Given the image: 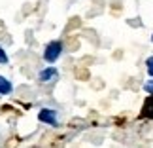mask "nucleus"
I'll return each mask as SVG.
<instances>
[{"mask_svg": "<svg viewBox=\"0 0 153 148\" xmlns=\"http://www.w3.org/2000/svg\"><path fill=\"white\" fill-rule=\"evenodd\" d=\"M62 53V44L59 42V40H55V42H49L48 46H45V51H44V59L48 63H55L59 57H61Z\"/></svg>", "mask_w": 153, "mask_h": 148, "instance_id": "1", "label": "nucleus"}, {"mask_svg": "<svg viewBox=\"0 0 153 148\" xmlns=\"http://www.w3.org/2000/svg\"><path fill=\"white\" fill-rule=\"evenodd\" d=\"M38 120H40V122H44V123H49V125H57V114H55V110H51V108H44V110H40Z\"/></svg>", "mask_w": 153, "mask_h": 148, "instance_id": "2", "label": "nucleus"}, {"mask_svg": "<svg viewBox=\"0 0 153 148\" xmlns=\"http://www.w3.org/2000/svg\"><path fill=\"white\" fill-rule=\"evenodd\" d=\"M142 118H149V120H153V93L146 99V103L142 106V114H140Z\"/></svg>", "mask_w": 153, "mask_h": 148, "instance_id": "3", "label": "nucleus"}, {"mask_svg": "<svg viewBox=\"0 0 153 148\" xmlns=\"http://www.w3.org/2000/svg\"><path fill=\"white\" fill-rule=\"evenodd\" d=\"M55 76H57L55 67H49V68H45V70H42V72H40V80H42V82H48V80H51V78H55Z\"/></svg>", "mask_w": 153, "mask_h": 148, "instance_id": "4", "label": "nucleus"}, {"mask_svg": "<svg viewBox=\"0 0 153 148\" xmlns=\"http://www.w3.org/2000/svg\"><path fill=\"white\" fill-rule=\"evenodd\" d=\"M11 84H10V80H6L4 76H0V95H8V93H11Z\"/></svg>", "mask_w": 153, "mask_h": 148, "instance_id": "5", "label": "nucleus"}, {"mask_svg": "<svg viewBox=\"0 0 153 148\" xmlns=\"http://www.w3.org/2000/svg\"><path fill=\"white\" fill-rule=\"evenodd\" d=\"M146 67H148V72H149V76H153V57H149L148 61H146Z\"/></svg>", "mask_w": 153, "mask_h": 148, "instance_id": "6", "label": "nucleus"}, {"mask_svg": "<svg viewBox=\"0 0 153 148\" xmlns=\"http://www.w3.org/2000/svg\"><path fill=\"white\" fill-rule=\"evenodd\" d=\"M144 89H146V93H149V95H151V93H153V82H148V84L144 86Z\"/></svg>", "mask_w": 153, "mask_h": 148, "instance_id": "7", "label": "nucleus"}, {"mask_svg": "<svg viewBox=\"0 0 153 148\" xmlns=\"http://www.w3.org/2000/svg\"><path fill=\"white\" fill-rule=\"evenodd\" d=\"M0 63H8V55H6V51L0 48Z\"/></svg>", "mask_w": 153, "mask_h": 148, "instance_id": "8", "label": "nucleus"}, {"mask_svg": "<svg viewBox=\"0 0 153 148\" xmlns=\"http://www.w3.org/2000/svg\"><path fill=\"white\" fill-rule=\"evenodd\" d=\"M151 40H153V36H151Z\"/></svg>", "mask_w": 153, "mask_h": 148, "instance_id": "9", "label": "nucleus"}]
</instances>
